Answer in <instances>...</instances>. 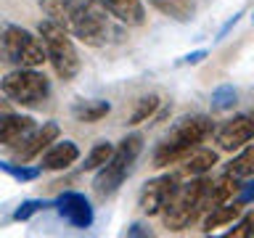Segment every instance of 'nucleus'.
Here are the masks:
<instances>
[{
	"instance_id": "1",
	"label": "nucleus",
	"mask_w": 254,
	"mask_h": 238,
	"mask_svg": "<svg viewBox=\"0 0 254 238\" xmlns=\"http://www.w3.org/2000/svg\"><path fill=\"white\" fill-rule=\"evenodd\" d=\"M40 8L87 48H109L122 40V27L93 0H40Z\"/></svg>"
},
{
	"instance_id": "2",
	"label": "nucleus",
	"mask_w": 254,
	"mask_h": 238,
	"mask_svg": "<svg viewBox=\"0 0 254 238\" xmlns=\"http://www.w3.org/2000/svg\"><path fill=\"white\" fill-rule=\"evenodd\" d=\"M143 154V132H130L119 140V146L111 151L109 162L101 164L95 170V178H93V190L98 198H111L122 188V182L132 175L135 170V162L138 156Z\"/></svg>"
},
{
	"instance_id": "3",
	"label": "nucleus",
	"mask_w": 254,
	"mask_h": 238,
	"mask_svg": "<svg viewBox=\"0 0 254 238\" xmlns=\"http://www.w3.org/2000/svg\"><path fill=\"white\" fill-rule=\"evenodd\" d=\"M206 188H209V178L206 175H196L190 182H180V188L172 193V198L164 204L159 212L164 220V228L172 233L190 228L193 222L206 212Z\"/></svg>"
},
{
	"instance_id": "4",
	"label": "nucleus",
	"mask_w": 254,
	"mask_h": 238,
	"mask_svg": "<svg viewBox=\"0 0 254 238\" xmlns=\"http://www.w3.org/2000/svg\"><path fill=\"white\" fill-rule=\"evenodd\" d=\"M37 37H40V43H43V48H45V61L53 66L56 77L64 79V82L74 79L79 74V69H82V61H79L74 37H71L61 24H56L53 19H40Z\"/></svg>"
},
{
	"instance_id": "5",
	"label": "nucleus",
	"mask_w": 254,
	"mask_h": 238,
	"mask_svg": "<svg viewBox=\"0 0 254 238\" xmlns=\"http://www.w3.org/2000/svg\"><path fill=\"white\" fill-rule=\"evenodd\" d=\"M0 90L11 103H19L24 109H37L51 95V79L37 69L16 66L0 79Z\"/></svg>"
},
{
	"instance_id": "6",
	"label": "nucleus",
	"mask_w": 254,
	"mask_h": 238,
	"mask_svg": "<svg viewBox=\"0 0 254 238\" xmlns=\"http://www.w3.org/2000/svg\"><path fill=\"white\" fill-rule=\"evenodd\" d=\"M0 48H3L5 61L16 63V66H29L37 69L45 63V48L40 43L35 32L19 27V24H5L0 32Z\"/></svg>"
},
{
	"instance_id": "7",
	"label": "nucleus",
	"mask_w": 254,
	"mask_h": 238,
	"mask_svg": "<svg viewBox=\"0 0 254 238\" xmlns=\"http://www.w3.org/2000/svg\"><path fill=\"white\" fill-rule=\"evenodd\" d=\"M178 188H180V172H167V175H159V178L148 180L146 185L140 188V196H138L140 212L148 214V217L159 214Z\"/></svg>"
},
{
	"instance_id": "8",
	"label": "nucleus",
	"mask_w": 254,
	"mask_h": 238,
	"mask_svg": "<svg viewBox=\"0 0 254 238\" xmlns=\"http://www.w3.org/2000/svg\"><path fill=\"white\" fill-rule=\"evenodd\" d=\"M214 143L220 151L236 154L238 148H244L246 143H252L254 138V119L249 114H236L233 119L222 122L220 127H214Z\"/></svg>"
},
{
	"instance_id": "9",
	"label": "nucleus",
	"mask_w": 254,
	"mask_h": 238,
	"mask_svg": "<svg viewBox=\"0 0 254 238\" xmlns=\"http://www.w3.org/2000/svg\"><path fill=\"white\" fill-rule=\"evenodd\" d=\"M53 206L59 209L61 217L77 230H87L95 220L90 198H87L85 193H79V190H64V193L53 201Z\"/></svg>"
},
{
	"instance_id": "10",
	"label": "nucleus",
	"mask_w": 254,
	"mask_h": 238,
	"mask_svg": "<svg viewBox=\"0 0 254 238\" xmlns=\"http://www.w3.org/2000/svg\"><path fill=\"white\" fill-rule=\"evenodd\" d=\"M59 135H61V127L56 124V122H45L40 130L35 127V130H32L27 138L19 143V146H13V159L19 164L32 162V159H37L53 140H59Z\"/></svg>"
},
{
	"instance_id": "11",
	"label": "nucleus",
	"mask_w": 254,
	"mask_h": 238,
	"mask_svg": "<svg viewBox=\"0 0 254 238\" xmlns=\"http://www.w3.org/2000/svg\"><path fill=\"white\" fill-rule=\"evenodd\" d=\"M214 132V122L212 117H204V114H196V117H186L180 119L178 124L170 130L167 138L170 140H178V143H186V146H201L204 140H209Z\"/></svg>"
},
{
	"instance_id": "12",
	"label": "nucleus",
	"mask_w": 254,
	"mask_h": 238,
	"mask_svg": "<svg viewBox=\"0 0 254 238\" xmlns=\"http://www.w3.org/2000/svg\"><path fill=\"white\" fill-rule=\"evenodd\" d=\"M40 156V172H64L79 159V148L71 140H53Z\"/></svg>"
},
{
	"instance_id": "13",
	"label": "nucleus",
	"mask_w": 254,
	"mask_h": 238,
	"mask_svg": "<svg viewBox=\"0 0 254 238\" xmlns=\"http://www.w3.org/2000/svg\"><path fill=\"white\" fill-rule=\"evenodd\" d=\"M101 5L114 21L125 24V27H143L146 24V5L143 0H93Z\"/></svg>"
},
{
	"instance_id": "14",
	"label": "nucleus",
	"mask_w": 254,
	"mask_h": 238,
	"mask_svg": "<svg viewBox=\"0 0 254 238\" xmlns=\"http://www.w3.org/2000/svg\"><path fill=\"white\" fill-rule=\"evenodd\" d=\"M35 127H37V122L29 114H13V111H5V114H0V146H5V148L19 146Z\"/></svg>"
},
{
	"instance_id": "15",
	"label": "nucleus",
	"mask_w": 254,
	"mask_h": 238,
	"mask_svg": "<svg viewBox=\"0 0 254 238\" xmlns=\"http://www.w3.org/2000/svg\"><path fill=\"white\" fill-rule=\"evenodd\" d=\"M241 185H244V180L233 178L230 172L220 175L217 180H209V188H206V212H209L212 206L233 201V198L241 193Z\"/></svg>"
},
{
	"instance_id": "16",
	"label": "nucleus",
	"mask_w": 254,
	"mask_h": 238,
	"mask_svg": "<svg viewBox=\"0 0 254 238\" xmlns=\"http://www.w3.org/2000/svg\"><path fill=\"white\" fill-rule=\"evenodd\" d=\"M180 164H183V172L190 175V178H196V175H206L214 164H217V151L204 148V146H196Z\"/></svg>"
},
{
	"instance_id": "17",
	"label": "nucleus",
	"mask_w": 254,
	"mask_h": 238,
	"mask_svg": "<svg viewBox=\"0 0 254 238\" xmlns=\"http://www.w3.org/2000/svg\"><path fill=\"white\" fill-rule=\"evenodd\" d=\"M244 212V206L238 201H228V204H220V206H212L209 212H204V233H212L214 228H222V225H230V222L238 220V214Z\"/></svg>"
},
{
	"instance_id": "18",
	"label": "nucleus",
	"mask_w": 254,
	"mask_h": 238,
	"mask_svg": "<svg viewBox=\"0 0 254 238\" xmlns=\"http://www.w3.org/2000/svg\"><path fill=\"white\" fill-rule=\"evenodd\" d=\"M148 5H154L159 13L170 16L180 24H186L196 16V0H148Z\"/></svg>"
},
{
	"instance_id": "19",
	"label": "nucleus",
	"mask_w": 254,
	"mask_h": 238,
	"mask_svg": "<svg viewBox=\"0 0 254 238\" xmlns=\"http://www.w3.org/2000/svg\"><path fill=\"white\" fill-rule=\"evenodd\" d=\"M111 111V103L109 101H77L71 106V117L77 122H85V124H95L101 122L103 117H109Z\"/></svg>"
},
{
	"instance_id": "20",
	"label": "nucleus",
	"mask_w": 254,
	"mask_h": 238,
	"mask_svg": "<svg viewBox=\"0 0 254 238\" xmlns=\"http://www.w3.org/2000/svg\"><path fill=\"white\" fill-rule=\"evenodd\" d=\"M225 172H230L238 180H249L254 175V148L249 146V143L236 151V156L225 164Z\"/></svg>"
},
{
	"instance_id": "21",
	"label": "nucleus",
	"mask_w": 254,
	"mask_h": 238,
	"mask_svg": "<svg viewBox=\"0 0 254 238\" xmlns=\"http://www.w3.org/2000/svg\"><path fill=\"white\" fill-rule=\"evenodd\" d=\"M159 106H162V101H159V95L156 93H151V95H143V98L135 103V109H132V114L130 119H127V124H143V122H148V119H154L156 117V111Z\"/></svg>"
},
{
	"instance_id": "22",
	"label": "nucleus",
	"mask_w": 254,
	"mask_h": 238,
	"mask_svg": "<svg viewBox=\"0 0 254 238\" xmlns=\"http://www.w3.org/2000/svg\"><path fill=\"white\" fill-rule=\"evenodd\" d=\"M111 151H114V146H111L109 140H101V143H95V146L90 148V154L85 156V164H82V170H85V172H95L101 164H106V162H109Z\"/></svg>"
},
{
	"instance_id": "23",
	"label": "nucleus",
	"mask_w": 254,
	"mask_h": 238,
	"mask_svg": "<svg viewBox=\"0 0 254 238\" xmlns=\"http://www.w3.org/2000/svg\"><path fill=\"white\" fill-rule=\"evenodd\" d=\"M238 103V90L233 85H220L212 93V111H228Z\"/></svg>"
},
{
	"instance_id": "24",
	"label": "nucleus",
	"mask_w": 254,
	"mask_h": 238,
	"mask_svg": "<svg viewBox=\"0 0 254 238\" xmlns=\"http://www.w3.org/2000/svg\"><path fill=\"white\" fill-rule=\"evenodd\" d=\"M0 170H3L5 175H11L13 180L19 182H32L40 178V167H27V164H8V162H0Z\"/></svg>"
},
{
	"instance_id": "25",
	"label": "nucleus",
	"mask_w": 254,
	"mask_h": 238,
	"mask_svg": "<svg viewBox=\"0 0 254 238\" xmlns=\"http://www.w3.org/2000/svg\"><path fill=\"white\" fill-rule=\"evenodd\" d=\"M228 236L230 238H249V236H254V214L252 212H241L238 214V220H236V225L228 230Z\"/></svg>"
},
{
	"instance_id": "26",
	"label": "nucleus",
	"mask_w": 254,
	"mask_h": 238,
	"mask_svg": "<svg viewBox=\"0 0 254 238\" xmlns=\"http://www.w3.org/2000/svg\"><path fill=\"white\" fill-rule=\"evenodd\" d=\"M45 206H51V204H45V201H40V198H29V201H24V204H19V209L13 212V220L16 222H24V220H29L35 212H40V209H45Z\"/></svg>"
},
{
	"instance_id": "27",
	"label": "nucleus",
	"mask_w": 254,
	"mask_h": 238,
	"mask_svg": "<svg viewBox=\"0 0 254 238\" xmlns=\"http://www.w3.org/2000/svg\"><path fill=\"white\" fill-rule=\"evenodd\" d=\"M125 236H151V230L143 225V222H132V225L125 230Z\"/></svg>"
},
{
	"instance_id": "28",
	"label": "nucleus",
	"mask_w": 254,
	"mask_h": 238,
	"mask_svg": "<svg viewBox=\"0 0 254 238\" xmlns=\"http://www.w3.org/2000/svg\"><path fill=\"white\" fill-rule=\"evenodd\" d=\"M204 56H206V51H196V53L186 56V59H183V63H198V61H204Z\"/></svg>"
}]
</instances>
